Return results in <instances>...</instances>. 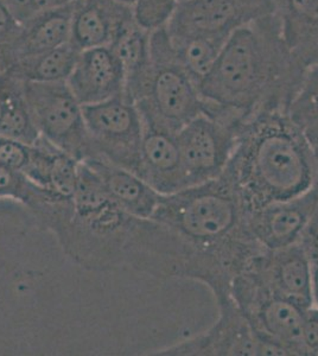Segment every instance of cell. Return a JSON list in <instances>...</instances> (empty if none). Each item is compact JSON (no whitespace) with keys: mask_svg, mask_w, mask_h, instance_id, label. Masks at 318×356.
Instances as JSON below:
<instances>
[{"mask_svg":"<svg viewBox=\"0 0 318 356\" xmlns=\"http://www.w3.org/2000/svg\"><path fill=\"white\" fill-rule=\"evenodd\" d=\"M73 219L54 232L74 263L90 271L129 267L158 280H176L186 243L169 227L122 211L97 183L74 195Z\"/></svg>","mask_w":318,"mask_h":356,"instance_id":"1","label":"cell"},{"mask_svg":"<svg viewBox=\"0 0 318 356\" xmlns=\"http://www.w3.org/2000/svg\"><path fill=\"white\" fill-rule=\"evenodd\" d=\"M306 68L283 36L276 13L235 30L198 90L203 100L245 119L266 111H289Z\"/></svg>","mask_w":318,"mask_h":356,"instance_id":"2","label":"cell"},{"mask_svg":"<svg viewBox=\"0 0 318 356\" xmlns=\"http://www.w3.org/2000/svg\"><path fill=\"white\" fill-rule=\"evenodd\" d=\"M221 176L251 213L310 191L314 146L286 111H266L244 122Z\"/></svg>","mask_w":318,"mask_h":356,"instance_id":"3","label":"cell"},{"mask_svg":"<svg viewBox=\"0 0 318 356\" xmlns=\"http://www.w3.org/2000/svg\"><path fill=\"white\" fill-rule=\"evenodd\" d=\"M248 213L223 176L161 195L151 219L169 227L235 278L262 248L248 229Z\"/></svg>","mask_w":318,"mask_h":356,"instance_id":"4","label":"cell"},{"mask_svg":"<svg viewBox=\"0 0 318 356\" xmlns=\"http://www.w3.org/2000/svg\"><path fill=\"white\" fill-rule=\"evenodd\" d=\"M124 97L137 107L141 120L177 134L205 111L198 87L178 61L166 28L150 36V65L125 85Z\"/></svg>","mask_w":318,"mask_h":356,"instance_id":"5","label":"cell"},{"mask_svg":"<svg viewBox=\"0 0 318 356\" xmlns=\"http://www.w3.org/2000/svg\"><path fill=\"white\" fill-rule=\"evenodd\" d=\"M205 102V111L176 134L188 186L223 174L246 122L235 111Z\"/></svg>","mask_w":318,"mask_h":356,"instance_id":"6","label":"cell"},{"mask_svg":"<svg viewBox=\"0 0 318 356\" xmlns=\"http://www.w3.org/2000/svg\"><path fill=\"white\" fill-rule=\"evenodd\" d=\"M230 297L259 339L279 356H303L301 334L305 309L274 295L246 268L232 282Z\"/></svg>","mask_w":318,"mask_h":356,"instance_id":"7","label":"cell"},{"mask_svg":"<svg viewBox=\"0 0 318 356\" xmlns=\"http://www.w3.org/2000/svg\"><path fill=\"white\" fill-rule=\"evenodd\" d=\"M23 88L40 137L80 162L93 157L82 105L67 81L23 82Z\"/></svg>","mask_w":318,"mask_h":356,"instance_id":"8","label":"cell"},{"mask_svg":"<svg viewBox=\"0 0 318 356\" xmlns=\"http://www.w3.org/2000/svg\"><path fill=\"white\" fill-rule=\"evenodd\" d=\"M93 157L138 175L143 122L141 113L124 95L95 105L82 106Z\"/></svg>","mask_w":318,"mask_h":356,"instance_id":"9","label":"cell"},{"mask_svg":"<svg viewBox=\"0 0 318 356\" xmlns=\"http://www.w3.org/2000/svg\"><path fill=\"white\" fill-rule=\"evenodd\" d=\"M218 316L206 332L152 353L161 356H279L259 339L232 297L218 300Z\"/></svg>","mask_w":318,"mask_h":356,"instance_id":"10","label":"cell"},{"mask_svg":"<svg viewBox=\"0 0 318 356\" xmlns=\"http://www.w3.org/2000/svg\"><path fill=\"white\" fill-rule=\"evenodd\" d=\"M276 13V0H186L180 1L166 31L171 38H228L238 29Z\"/></svg>","mask_w":318,"mask_h":356,"instance_id":"11","label":"cell"},{"mask_svg":"<svg viewBox=\"0 0 318 356\" xmlns=\"http://www.w3.org/2000/svg\"><path fill=\"white\" fill-rule=\"evenodd\" d=\"M245 268L274 295L303 309L314 305V266L304 243L262 250Z\"/></svg>","mask_w":318,"mask_h":356,"instance_id":"12","label":"cell"},{"mask_svg":"<svg viewBox=\"0 0 318 356\" xmlns=\"http://www.w3.org/2000/svg\"><path fill=\"white\" fill-rule=\"evenodd\" d=\"M317 195L314 188L304 194L251 211L247 225L255 241L265 250H278L302 243L314 216Z\"/></svg>","mask_w":318,"mask_h":356,"instance_id":"13","label":"cell"},{"mask_svg":"<svg viewBox=\"0 0 318 356\" xmlns=\"http://www.w3.org/2000/svg\"><path fill=\"white\" fill-rule=\"evenodd\" d=\"M67 83L81 105H95L124 95L125 73L109 47L87 49L80 51Z\"/></svg>","mask_w":318,"mask_h":356,"instance_id":"14","label":"cell"},{"mask_svg":"<svg viewBox=\"0 0 318 356\" xmlns=\"http://www.w3.org/2000/svg\"><path fill=\"white\" fill-rule=\"evenodd\" d=\"M138 176L161 195L173 194L188 186L175 132L143 122Z\"/></svg>","mask_w":318,"mask_h":356,"instance_id":"15","label":"cell"},{"mask_svg":"<svg viewBox=\"0 0 318 356\" xmlns=\"http://www.w3.org/2000/svg\"><path fill=\"white\" fill-rule=\"evenodd\" d=\"M132 18L131 6L114 0H75L70 43L80 51L109 47Z\"/></svg>","mask_w":318,"mask_h":356,"instance_id":"16","label":"cell"},{"mask_svg":"<svg viewBox=\"0 0 318 356\" xmlns=\"http://www.w3.org/2000/svg\"><path fill=\"white\" fill-rule=\"evenodd\" d=\"M74 4L37 13L22 23L8 50V70L15 62L36 56L70 42ZM5 70V72H6Z\"/></svg>","mask_w":318,"mask_h":356,"instance_id":"17","label":"cell"},{"mask_svg":"<svg viewBox=\"0 0 318 356\" xmlns=\"http://www.w3.org/2000/svg\"><path fill=\"white\" fill-rule=\"evenodd\" d=\"M82 162L97 175L106 193L122 211L141 219L152 218L161 195L141 176L100 158H88Z\"/></svg>","mask_w":318,"mask_h":356,"instance_id":"18","label":"cell"},{"mask_svg":"<svg viewBox=\"0 0 318 356\" xmlns=\"http://www.w3.org/2000/svg\"><path fill=\"white\" fill-rule=\"evenodd\" d=\"M80 161L40 137L30 151L23 174L37 186L65 199H73Z\"/></svg>","mask_w":318,"mask_h":356,"instance_id":"19","label":"cell"},{"mask_svg":"<svg viewBox=\"0 0 318 356\" xmlns=\"http://www.w3.org/2000/svg\"><path fill=\"white\" fill-rule=\"evenodd\" d=\"M276 15L294 56L306 69L318 65V0H278Z\"/></svg>","mask_w":318,"mask_h":356,"instance_id":"20","label":"cell"},{"mask_svg":"<svg viewBox=\"0 0 318 356\" xmlns=\"http://www.w3.org/2000/svg\"><path fill=\"white\" fill-rule=\"evenodd\" d=\"M79 55L80 50L69 42L36 56L15 62L5 73L23 82L67 81Z\"/></svg>","mask_w":318,"mask_h":356,"instance_id":"21","label":"cell"},{"mask_svg":"<svg viewBox=\"0 0 318 356\" xmlns=\"http://www.w3.org/2000/svg\"><path fill=\"white\" fill-rule=\"evenodd\" d=\"M228 38L196 35L182 38L170 37V41L182 67L200 87L212 73Z\"/></svg>","mask_w":318,"mask_h":356,"instance_id":"22","label":"cell"},{"mask_svg":"<svg viewBox=\"0 0 318 356\" xmlns=\"http://www.w3.org/2000/svg\"><path fill=\"white\" fill-rule=\"evenodd\" d=\"M150 36L131 19L118 33L109 48L125 73V85L139 76L150 65Z\"/></svg>","mask_w":318,"mask_h":356,"instance_id":"23","label":"cell"},{"mask_svg":"<svg viewBox=\"0 0 318 356\" xmlns=\"http://www.w3.org/2000/svg\"><path fill=\"white\" fill-rule=\"evenodd\" d=\"M287 113L302 129L312 146L318 145V65L306 69L299 94Z\"/></svg>","mask_w":318,"mask_h":356,"instance_id":"24","label":"cell"},{"mask_svg":"<svg viewBox=\"0 0 318 356\" xmlns=\"http://www.w3.org/2000/svg\"><path fill=\"white\" fill-rule=\"evenodd\" d=\"M0 134L26 145H33L40 137L25 100L23 81L10 99L0 120Z\"/></svg>","mask_w":318,"mask_h":356,"instance_id":"25","label":"cell"},{"mask_svg":"<svg viewBox=\"0 0 318 356\" xmlns=\"http://www.w3.org/2000/svg\"><path fill=\"white\" fill-rule=\"evenodd\" d=\"M47 189L31 182L22 171L0 164V199H13L31 211L45 199Z\"/></svg>","mask_w":318,"mask_h":356,"instance_id":"26","label":"cell"},{"mask_svg":"<svg viewBox=\"0 0 318 356\" xmlns=\"http://www.w3.org/2000/svg\"><path fill=\"white\" fill-rule=\"evenodd\" d=\"M178 3V0H136L131 8L133 21L150 33L166 28Z\"/></svg>","mask_w":318,"mask_h":356,"instance_id":"27","label":"cell"},{"mask_svg":"<svg viewBox=\"0 0 318 356\" xmlns=\"http://www.w3.org/2000/svg\"><path fill=\"white\" fill-rule=\"evenodd\" d=\"M30 151L31 145L0 134V164L23 172L30 159Z\"/></svg>","mask_w":318,"mask_h":356,"instance_id":"28","label":"cell"},{"mask_svg":"<svg viewBox=\"0 0 318 356\" xmlns=\"http://www.w3.org/2000/svg\"><path fill=\"white\" fill-rule=\"evenodd\" d=\"M301 346L303 356H318V305L316 304L304 312Z\"/></svg>","mask_w":318,"mask_h":356,"instance_id":"29","label":"cell"},{"mask_svg":"<svg viewBox=\"0 0 318 356\" xmlns=\"http://www.w3.org/2000/svg\"><path fill=\"white\" fill-rule=\"evenodd\" d=\"M302 243H304V246L308 250V253L310 255L312 266L318 270V226L309 225Z\"/></svg>","mask_w":318,"mask_h":356,"instance_id":"30","label":"cell"},{"mask_svg":"<svg viewBox=\"0 0 318 356\" xmlns=\"http://www.w3.org/2000/svg\"><path fill=\"white\" fill-rule=\"evenodd\" d=\"M20 24L31 17V0H1Z\"/></svg>","mask_w":318,"mask_h":356,"instance_id":"31","label":"cell"},{"mask_svg":"<svg viewBox=\"0 0 318 356\" xmlns=\"http://www.w3.org/2000/svg\"><path fill=\"white\" fill-rule=\"evenodd\" d=\"M75 0H31V17L37 13H47L51 10L65 8L74 4Z\"/></svg>","mask_w":318,"mask_h":356,"instance_id":"32","label":"cell"},{"mask_svg":"<svg viewBox=\"0 0 318 356\" xmlns=\"http://www.w3.org/2000/svg\"><path fill=\"white\" fill-rule=\"evenodd\" d=\"M314 156H315V181L314 188L317 195V202H316V208H315L314 216L311 219L310 225L318 226V145L314 146Z\"/></svg>","mask_w":318,"mask_h":356,"instance_id":"33","label":"cell"},{"mask_svg":"<svg viewBox=\"0 0 318 356\" xmlns=\"http://www.w3.org/2000/svg\"><path fill=\"white\" fill-rule=\"evenodd\" d=\"M314 297L315 304L318 305V270L314 268Z\"/></svg>","mask_w":318,"mask_h":356,"instance_id":"34","label":"cell"},{"mask_svg":"<svg viewBox=\"0 0 318 356\" xmlns=\"http://www.w3.org/2000/svg\"><path fill=\"white\" fill-rule=\"evenodd\" d=\"M114 1H118V3H120V4L127 5V6L132 8V5L134 4L136 0H114Z\"/></svg>","mask_w":318,"mask_h":356,"instance_id":"35","label":"cell"},{"mask_svg":"<svg viewBox=\"0 0 318 356\" xmlns=\"http://www.w3.org/2000/svg\"><path fill=\"white\" fill-rule=\"evenodd\" d=\"M277 1H278V0H276V3H277Z\"/></svg>","mask_w":318,"mask_h":356,"instance_id":"36","label":"cell"}]
</instances>
